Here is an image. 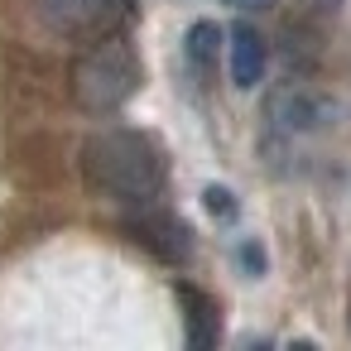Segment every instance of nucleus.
Listing matches in <instances>:
<instances>
[{
    "label": "nucleus",
    "instance_id": "nucleus-1",
    "mask_svg": "<svg viewBox=\"0 0 351 351\" xmlns=\"http://www.w3.org/2000/svg\"><path fill=\"white\" fill-rule=\"evenodd\" d=\"M82 173H87L92 193H101V197L149 202V197H159V188L169 178V154L154 135L130 130V125H111V130L87 140Z\"/></svg>",
    "mask_w": 351,
    "mask_h": 351
},
{
    "label": "nucleus",
    "instance_id": "nucleus-2",
    "mask_svg": "<svg viewBox=\"0 0 351 351\" xmlns=\"http://www.w3.org/2000/svg\"><path fill=\"white\" fill-rule=\"evenodd\" d=\"M135 92H140V58L121 34H101L73 63V101L92 116L121 111Z\"/></svg>",
    "mask_w": 351,
    "mask_h": 351
},
{
    "label": "nucleus",
    "instance_id": "nucleus-3",
    "mask_svg": "<svg viewBox=\"0 0 351 351\" xmlns=\"http://www.w3.org/2000/svg\"><path fill=\"white\" fill-rule=\"evenodd\" d=\"M135 0H39V20L63 39H101L130 15Z\"/></svg>",
    "mask_w": 351,
    "mask_h": 351
},
{
    "label": "nucleus",
    "instance_id": "nucleus-4",
    "mask_svg": "<svg viewBox=\"0 0 351 351\" xmlns=\"http://www.w3.org/2000/svg\"><path fill=\"white\" fill-rule=\"evenodd\" d=\"M130 236L140 241V245H149L159 260H169V265H178V260H188L193 255V231L173 217V212H145V217H130Z\"/></svg>",
    "mask_w": 351,
    "mask_h": 351
},
{
    "label": "nucleus",
    "instance_id": "nucleus-5",
    "mask_svg": "<svg viewBox=\"0 0 351 351\" xmlns=\"http://www.w3.org/2000/svg\"><path fill=\"white\" fill-rule=\"evenodd\" d=\"M226 68H231V82L241 92H250L260 77H265V39L250 29V25H236L226 34Z\"/></svg>",
    "mask_w": 351,
    "mask_h": 351
},
{
    "label": "nucleus",
    "instance_id": "nucleus-6",
    "mask_svg": "<svg viewBox=\"0 0 351 351\" xmlns=\"http://www.w3.org/2000/svg\"><path fill=\"white\" fill-rule=\"evenodd\" d=\"M178 303H183V341L193 351L217 346V303L197 284H178Z\"/></svg>",
    "mask_w": 351,
    "mask_h": 351
},
{
    "label": "nucleus",
    "instance_id": "nucleus-7",
    "mask_svg": "<svg viewBox=\"0 0 351 351\" xmlns=\"http://www.w3.org/2000/svg\"><path fill=\"white\" fill-rule=\"evenodd\" d=\"M221 49H226V39H221V29L217 25H193L188 29V63L197 68V77H212L217 73V58H221Z\"/></svg>",
    "mask_w": 351,
    "mask_h": 351
},
{
    "label": "nucleus",
    "instance_id": "nucleus-8",
    "mask_svg": "<svg viewBox=\"0 0 351 351\" xmlns=\"http://www.w3.org/2000/svg\"><path fill=\"white\" fill-rule=\"evenodd\" d=\"M202 197H207V212H212V217H226V221L236 217V197H231L226 188H217V183H212V188H207Z\"/></svg>",
    "mask_w": 351,
    "mask_h": 351
},
{
    "label": "nucleus",
    "instance_id": "nucleus-9",
    "mask_svg": "<svg viewBox=\"0 0 351 351\" xmlns=\"http://www.w3.org/2000/svg\"><path fill=\"white\" fill-rule=\"evenodd\" d=\"M241 260L250 265V274H265V255H260L255 245H245V250H241Z\"/></svg>",
    "mask_w": 351,
    "mask_h": 351
},
{
    "label": "nucleus",
    "instance_id": "nucleus-10",
    "mask_svg": "<svg viewBox=\"0 0 351 351\" xmlns=\"http://www.w3.org/2000/svg\"><path fill=\"white\" fill-rule=\"evenodd\" d=\"M231 5H241V10H265V5H274V0H231Z\"/></svg>",
    "mask_w": 351,
    "mask_h": 351
}]
</instances>
